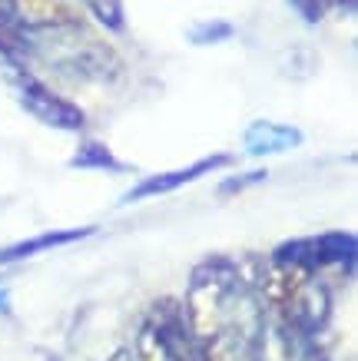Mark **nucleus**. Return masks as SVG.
Returning <instances> with one entry per match:
<instances>
[{
  "mask_svg": "<svg viewBox=\"0 0 358 361\" xmlns=\"http://www.w3.org/2000/svg\"><path fill=\"white\" fill-rule=\"evenodd\" d=\"M183 312L196 341H265V302L259 295V255H206L186 282Z\"/></svg>",
  "mask_w": 358,
  "mask_h": 361,
  "instance_id": "nucleus-1",
  "label": "nucleus"
},
{
  "mask_svg": "<svg viewBox=\"0 0 358 361\" xmlns=\"http://www.w3.org/2000/svg\"><path fill=\"white\" fill-rule=\"evenodd\" d=\"M33 27V63H47L56 77L76 83H113L123 73V60L107 40H100L87 23L70 11L30 20Z\"/></svg>",
  "mask_w": 358,
  "mask_h": 361,
  "instance_id": "nucleus-2",
  "label": "nucleus"
},
{
  "mask_svg": "<svg viewBox=\"0 0 358 361\" xmlns=\"http://www.w3.org/2000/svg\"><path fill=\"white\" fill-rule=\"evenodd\" d=\"M0 77L11 87L17 106L27 116L50 126L56 133H83L87 130V113L76 106L73 99H66L64 93H56L47 80H40L33 73V66L27 63H11V60H0Z\"/></svg>",
  "mask_w": 358,
  "mask_h": 361,
  "instance_id": "nucleus-3",
  "label": "nucleus"
},
{
  "mask_svg": "<svg viewBox=\"0 0 358 361\" xmlns=\"http://www.w3.org/2000/svg\"><path fill=\"white\" fill-rule=\"evenodd\" d=\"M282 331L292 341L302 338H322L332 322V288L326 282V272L309 279L282 308H279Z\"/></svg>",
  "mask_w": 358,
  "mask_h": 361,
  "instance_id": "nucleus-4",
  "label": "nucleus"
},
{
  "mask_svg": "<svg viewBox=\"0 0 358 361\" xmlns=\"http://www.w3.org/2000/svg\"><path fill=\"white\" fill-rule=\"evenodd\" d=\"M236 163L232 153H213V156H203L189 166H179V169H166V173H153L146 179H140L136 186L119 199V206H133V202H143V199H156V196H169L176 189L189 186V183H199L203 176L209 173H219V169H229Z\"/></svg>",
  "mask_w": 358,
  "mask_h": 361,
  "instance_id": "nucleus-5",
  "label": "nucleus"
},
{
  "mask_svg": "<svg viewBox=\"0 0 358 361\" xmlns=\"http://www.w3.org/2000/svg\"><path fill=\"white\" fill-rule=\"evenodd\" d=\"M302 142H305V133L299 130V126L275 123V120H256L246 126V133H242L246 156H252V159L282 156V153H289V149H299Z\"/></svg>",
  "mask_w": 358,
  "mask_h": 361,
  "instance_id": "nucleus-6",
  "label": "nucleus"
},
{
  "mask_svg": "<svg viewBox=\"0 0 358 361\" xmlns=\"http://www.w3.org/2000/svg\"><path fill=\"white\" fill-rule=\"evenodd\" d=\"M90 235H97V226H76V229H50V232H40V235H30V239H20V242H13V245H4V249H0V269H4V265L27 262V259H37V255H44V252L76 245V242L90 239Z\"/></svg>",
  "mask_w": 358,
  "mask_h": 361,
  "instance_id": "nucleus-7",
  "label": "nucleus"
},
{
  "mask_svg": "<svg viewBox=\"0 0 358 361\" xmlns=\"http://www.w3.org/2000/svg\"><path fill=\"white\" fill-rule=\"evenodd\" d=\"M0 60L33 66V27L13 0H0Z\"/></svg>",
  "mask_w": 358,
  "mask_h": 361,
  "instance_id": "nucleus-8",
  "label": "nucleus"
},
{
  "mask_svg": "<svg viewBox=\"0 0 358 361\" xmlns=\"http://www.w3.org/2000/svg\"><path fill=\"white\" fill-rule=\"evenodd\" d=\"M315 252H318L322 272L335 269V272H342L345 279H352V275H355V259H358L355 232H348V229L318 232V235H315Z\"/></svg>",
  "mask_w": 358,
  "mask_h": 361,
  "instance_id": "nucleus-9",
  "label": "nucleus"
},
{
  "mask_svg": "<svg viewBox=\"0 0 358 361\" xmlns=\"http://www.w3.org/2000/svg\"><path fill=\"white\" fill-rule=\"evenodd\" d=\"M70 169H83V173H107V176H126L133 173L130 163H123L103 140H87L76 146V153L70 156Z\"/></svg>",
  "mask_w": 358,
  "mask_h": 361,
  "instance_id": "nucleus-10",
  "label": "nucleus"
},
{
  "mask_svg": "<svg viewBox=\"0 0 358 361\" xmlns=\"http://www.w3.org/2000/svg\"><path fill=\"white\" fill-rule=\"evenodd\" d=\"M83 11L107 33H126V4L123 0H80Z\"/></svg>",
  "mask_w": 358,
  "mask_h": 361,
  "instance_id": "nucleus-11",
  "label": "nucleus"
},
{
  "mask_svg": "<svg viewBox=\"0 0 358 361\" xmlns=\"http://www.w3.org/2000/svg\"><path fill=\"white\" fill-rule=\"evenodd\" d=\"M236 37V27L229 20H199L186 30V40L193 47H216V44H226Z\"/></svg>",
  "mask_w": 358,
  "mask_h": 361,
  "instance_id": "nucleus-12",
  "label": "nucleus"
},
{
  "mask_svg": "<svg viewBox=\"0 0 358 361\" xmlns=\"http://www.w3.org/2000/svg\"><path fill=\"white\" fill-rule=\"evenodd\" d=\"M265 169H252V173H242V176H229L219 183V196H232V192H242V189L256 186V183H265Z\"/></svg>",
  "mask_w": 358,
  "mask_h": 361,
  "instance_id": "nucleus-13",
  "label": "nucleus"
},
{
  "mask_svg": "<svg viewBox=\"0 0 358 361\" xmlns=\"http://www.w3.org/2000/svg\"><path fill=\"white\" fill-rule=\"evenodd\" d=\"M292 345H295L292 361H328V351L322 348V338H302V341H292Z\"/></svg>",
  "mask_w": 358,
  "mask_h": 361,
  "instance_id": "nucleus-14",
  "label": "nucleus"
},
{
  "mask_svg": "<svg viewBox=\"0 0 358 361\" xmlns=\"http://www.w3.org/2000/svg\"><path fill=\"white\" fill-rule=\"evenodd\" d=\"M11 312V298H7V292L0 288V315H7Z\"/></svg>",
  "mask_w": 358,
  "mask_h": 361,
  "instance_id": "nucleus-15",
  "label": "nucleus"
},
{
  "mask_svg": "<svg viewBox=\"0 0 358 361\" xmlns=\"http://www.w3.org/2000/svg\"><path fill=\"white\" fill-rule=\"evenodd\" d=\"M109 361H133V351H130V348H119V351H117V355H113V358H109Z\"/></svg>",
  "mask_w": 358,
  "mask_h": 361,
  "instance_id": "nucleus-16",
  "label": "nucleus"
}]
</instances>
